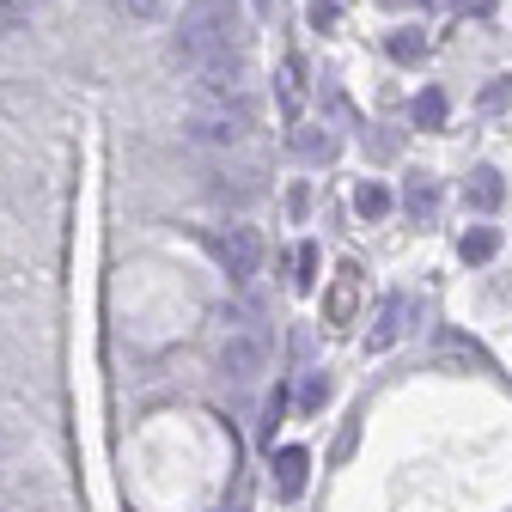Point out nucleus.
Instances as JSON below:
<instances>
[{
  "instance_id": "obj_1",
  "label": "nucleus",
  "mask_w": 512,
  "mask_h": 512,
  "mask_svg": "<svg viewBox=\"0 0 512 512\" xmlns=\"http://www.w3.org/2000/svg\"><path fill=\"white\" fill-rule=\"evenodd\" d=\"M214 256H220V269H226L232 281H250L256 263H263V238H256L250 226H226V232L214 238Z\"/></svg>"
},
{
  "instance_id": "obj_2",
  "label": "nucleus",
  "mask_w": 512,
  "mask_h": 512,
  "mask_svg": "<svg viewBox=\"0 0 512 512\" xmlns=\"http://www.w3.org/2000/svg\"><path fill=\"white\" fill-rule=\"evenodd\" d=\"M263 366H269V342L263 336H232L220 348V372H232V378H256Z\"/></svg>"
},
{
  "instance_id": "obj_3",
  "label": "nucleus",
  "mask_w": 512,
  "mask_h": 512,
  "mask_svg": "<svg viewBox=\"0 0 512 512\" xmlns=\"http://www.w3.org/2000/svg\"><path fill=\"white\" fill-rule=\"evenodd\" d=\"M354 311H360V269H336L324 293V324H354Z\"/></svg>"
},
{
  "instance_id": "obj_4",
  "label": "nucleus",
  "mask_w": 512,
  "mask_h": 512,
  "mask_svg": "<svg viewBox=\"0 0 512 512\" xmlns=\"http://www.w3.org/2000/svg\"><path fill=\"white\" fill-rule=\"evenodd\" d=\"M305 470H311V458L299 452V445H287V452L275 458V488H281V500H299V488H305Z\"/></svg>"
},
{
  "instance_id": "obj_5",
  "label": "nucleus",
  "mask_w": 512,
  "mask_h": 512,
  "mask_svg": "<svg viewBox=\"0 0 512 512\" xmlns=\"http://www.w3.org/2000/svg\"><path fill=\"white\" fill-rule=\"evenodd\" d=\"M403 311H409V299H403V293H391V299H384V305H378V330L366 336V348H372V354L397 342V330H403Z\"/></svg>"
},
{
  "instance_id": "obj_6",
  "label": "nucleus",
  "mask_w": 512,
  "mask_h": 512,
  "mask_svg": "<svg viewBox=\"0 0 512 512\" xmlns=\"http://www.w3.org/2000/svg\"><path fill=\"white\" fill-rule=\"evenodd\" d=\"M293 153L311 159V165H324V159H336V135L330 128H293Z\"/></svg>"
},
{
  "instance_id": "obj_7",
  "label": "nucleus",
  "mask_w": 512,
  "mask_h": 512,
  "mask_svg": "<svg viewBox=\"0 0 512 512\" xmlns=\"http://www.w3.org/2000/svg\"><path fill=\"white\" fill-rule=\"evenodd\" d=\"M500 196H506V183H500V171H494V165H482V171L470 177V208L494 214V208H500Z\"/></svg>"
},
{
  "instance_id": "obj_8",
  "label": "nucleus",
  "mask_w": 512,
  "mask_h": 512,
  "mask_svg": "<svg viewBox=\"0 0 512 512\" xmlns=\"http://www.w3.org/2000/svg\"><path fill=\"white\" fill-rule=\"evenodd\" d=\"M494 250H500V232H494V226H470V232L458 238V256H464V263H488Z\"/></svg>"
},
{
  "instance_id": "obj_9",
  "label": "nucleus",
  "mask_w": 512,
  "mask_h": 512,
  "mask_svg": "<svg viewBox=\"0 0 512 512\" xmlns=\"http://www.w3.org/2000/svg\"><path fill=\"white\" fill-rule=\"evenodd\" d=\"M354 214L360 220H384V214H391V189H384V183H360L354 189Z\"/></svg>"
},
{
  "instance_id": "obj_10",
  "label": "nucleus",
  "mask_w": 512,
  "mask_h": 512,
  "mask_svg": "<svg viewBox=\"0 0 512 512\" xmlns=\"http://www.w3.org/2000/svg\"><path fill=\"white\" fill-rule=\"evenodd\" d=\"M415 122H421V128H445V92L427 86V92L415 98Z\"/></svg>"
},
{
  "instance_id": "obj_11",
  "label": "nucleus",
  "mask_w": 512,
  "mask_h": 512,
  "mask_svg": "<svg viewBox=\"0 0 512 512\" xmlns=\"http://www.w3.org/2000/svg\"><path fill=\"white\" fill-rule=\"evenodd\" d=\"M403 202H409V208H415V214H433V208H439V189H433V183H427V177H415V183H409V189H403Z\"/></svg>"
},
{
  "instance_id": "obj_12",
  "label": "nucleus",
  "mask_w": 512,
  "mask_h": 512,
  "mask_svg": "<svg viewBox=\"0 0 512 512\" xmlns=\"http://www.w3.org/2000/svg\"><path fill=\"white\" fill-rule=\"evenodd\" d=\"M391 55L397 61H421L427 55V37L421 31H391Z\"/></svg>"
},
{
  "instance_id": "obj_13",
  "label": "nucleus",
  "mask_w": 512,
  "mask_h": 512,
  "mask_svg": "<svg viewBox=\"0 0 512 512\" xmlns=\"http://www.w3.org/2000/svg\"><path fill=\"white\" fill-rule=\"evenodd\" d=\"M299 61H287V68H281V104H287V116H299Z\"/></svg>"
},
{
  "instance_id": "obj_14",
  "label": "nucleus",
  "mask_w": 512,
  "mask_h": 512,
  "mask_svg": "<svg viewBox=\"0 0 512 512\" xmlns=\"http://www.w3.org/2000/svg\"><path fill=\"white\" fill-rule=\"evenodd\" d=\"M330 403V378H305L299 384V409H324Z\"/></svg>"
},
{
  "instance_id": "obj_15",
  "label": "nucleus",
  "mask_w": 512,
  "mask_h": 512,
  "mask_svg": "<svg viewBox=\"0 0 512 512\" xmlns=\"http://www.w3.org/2000/svg\"><path fill=\"white\" fill-rule=\"evenodd\" d=\"M31 19V0H0V31H19Z\"/></svg>"
},
{
  "instance_id": "obj_16",
  "label": "nucleus",
  "mask_w": 512,
  "mask_h": 512,
  "mask_svg": "<svg viewBox=\"0 0 512 512\" xmlns=\"http://www.w3.org/2000/svg\"><path fill=\"white\" fill-rule=\"evenodd\" d=\"M512 104V80H494L488 92H482V110H506Z\"/></svg>"
},
{
  "instance_id": "obj_17",
  "label": "nucleus",
  "mask_w": 512,
  "mask_h": 512,
  "mask_svg": "<svg viewBox=\"0 0 512 512\" xmlns=\"http://www.w3.org/2000/svg\"><path fill=\"white\" fill-rule=\"evenodd\" d=\"M311 281H317V250L305 244V250H299V287H311Z\"/></svg>"
},
{
  "instance_id": "obj_18",
  "label": "nucleus",
  "mask_w": 512,
  "mask_h": 512,
  "mask_svg": "<svg viewBox=\"0 0 512 512\" xmlns=\"http://www.w3.org/2000/svg\"><path fill=\"white\" fill-rule=\"evenodd\" d=\"M311 25H317V31L336 25V0H317V7H311Z\"/></svg>"
},
{
  "instance_id": "obj_19",
  "label": "nucleus",
  "mask_w": 512,
  "mask_h": 512,
  "mask_svg": "<svg viewBox=\"0 0 512 512\" xmlns=\"http://www.w3.org/2000/svg\"><path fill=\"white\" fill-rule=\"evenodd\" d=\"M122 7L135 13V19H159V0H122Z\"/></svg>"
},
{
  "instance_id": "obj_20",
  "label": "nucleus",
  "mask_w": 512,
  "mask_h": 512,
  "mask_svg": "<svg viewBox=\"0 0 512 512\" xmlns=\"http://www.w3.org/2000/svg\"><path fill=\"white\" fill-rule=\"evenodd\" d=\"M464 13H494V0H464Z\"/></svg>"
},
{
  "instance_id": "obj_21",
  "label": "nucleus",
  "mask_w": 512,
  "mask_h": 512,
  "mask_svg": "<svg viewBox=\"0 0 512 512\" xmlns=\"http://www.w3.org/2000/svg\"><path fill=\"white\" fill-rule=\"evenodd\" d=\"M378 7H421V0H378Z\"/></svg>"
}]
</instances>
